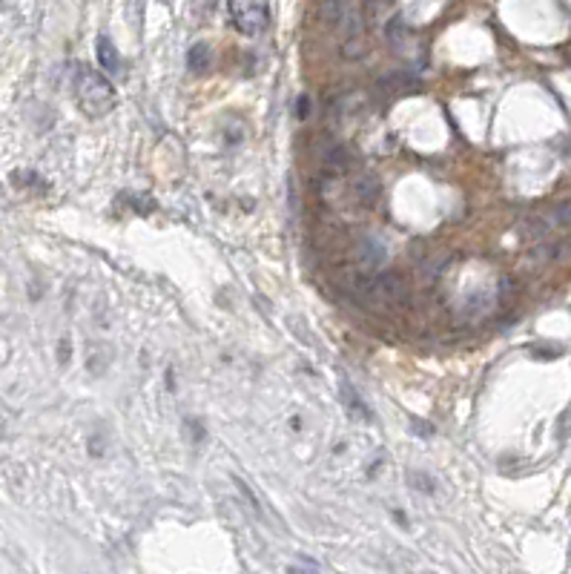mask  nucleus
Masks as SVG:
<instances>
[{
    "instance_id": "f257e3e1",
    "label": "nucleus",
    "mask_w": 571,
    "mask_h": 574,
    "mask_svg": "<svg viewBox=\"0 0 571 574\" xmlns=\"http://www.w3.org/2000/svg\"><path fill=\"white\" fill-rule=\"evenodd\" d=\"M75 98H78V107L89 118H104L115 107V86L101 72H95L92 67H78V72H75Z\"/></svg>"
},
{
    "instance_id": "f03ea898",
    "label": "nucleus",
    "mask_w": 571,
    "mask_h": 574,
    "mask_svg": "<svg viewBox=\"0 0 571 574\" xmlns=\"http://www.w3.org/2000/svg\"><path fill=\"white\" fill-rule=\"evenodd\" d=\"M362 296L371 301V305L390 310V308L408 305L411 287H408V282H405L399 273H376V276H371V279L365 282Z\"/></svg>"
},
{
    "instance_id": "7ed1b4c3",
    "label": "nucleus",
    "mask_w": 571,
    "mask_h": 574,
    "mask_svg": "<svg viewBox=\"0 0 571 574\" xmlns=\"http://www.w3.org/2000/svg\"><path fill=\"white\" fill-rule=\"evenodd\" d=\"M230 20L245 38H259L270 26V4L267 0H227Z\"/></svg>"
},
{
    "instance_id": "20e7f679",
    "label": "nucleus",
    "mask_w": 571,
    "mask_h": 574,
    "mask_svg": "<svg viewBox=\"0 0 571 574\" xmlns=\"http://www.w3.org/2000/svg\"><path fill=\"white\" fill-rule=\"evenodd\" d=\"M359 264H362L365 270H379L387 259V247H385V241L376 238V235H365L362 241H359Z\"/></svg>"
},
{
    "instance_id": "39448f33",
    "label": "nucleus",
    "mask_w": 571,
    "mask_h": 574,
    "mask_svg": "<svg viewBox=\"0 0 571 574\" xmlns=\"http://www.w3.org/2000/svg\"><path fill=\"white\" fill-rule=\"evenodd\" d=\"M379 178L373 175V172H362L356 178V184H353V198L362 204V207H371V204H376V198H379Z\"/></svg>"
},
{
    "instance_id": "423d86ee",
    "label": "nucleus",
    "mask_w": 571,
    "mask_h": 574,
    "mask_svg": "<svg viewBox=\"0 0 571 574\" xmlns=\"http://www.w3.org/2000/svg\"><path fill=\"white\" fill-rule=\"evenodd\" d=\"M342 402H345V408H348V414H350L353 419H362V422H371V419H373V416H371V408L362 402V397L356 394L353 385H350L348 379H342Z\"/></svg>"
},
{
    "instance_id": "0eeeda50",
    "label": "nucleus",
    "mask_w": 571,
    "mask_h": 574,
    "mask_svg": "<svg viewBox=\"0 0 571 574\" xmlns=\"http://www.w3.org/2000/svg\"><path fill=\"white\" fill-rule=\"evenodd\" d=\"M356 161H353V153L348 146H342V144H333L324 153V167L330 170V172H336V175H342V172H348L350 167H353Z\"/></svg>"
},
{
    "instance_id": "6e6552de",
    "label": "nucleus",
    "mask_w": 571,
    "mask_h": 574,
    "mask_svg": "<svg viewBox=\"0 0 571 574\" xmlns=\"http://www.w3.org/2000/svg\"><path fill=\"white\" fill-rule=\"evenodd\" d=\"M98 64H101V69H104L106 75L121 72V55H118L115 43H112L106 35L98 38Z\"/></svg>"
},
{
    "instance_id": "1a4fd4ad",
    "label": "nucleus",
    "mask_w": 571,
    "mask_h": 574,
    "mask_svg": "<svg viewBox=\"0 0 571 574\" xmlns=\"http://www.w3.org/2000/svg\"><path fill=\"white\" fill-rule=\"evenodd\" d=\"M209 64H213V52H209V46H207V43H195V46L190 49V55H187L190 72H207Z\"/></svg>"
},
{
    "instance_id": "9d476101",
    "label": "nucleus",
    "mask_w": 571,
    "mask_h": 574,
    "mask_svg": "<svg viewBox=\"0 0 571 574\" xmlns=\"http://www.w3.org/2000/svg\"><path fill=\"white\" fill-rule=\"evenodd\" d=\"M419 83L413 81V78H408V75H402V72H397V75H390V78H385V81H379V89L382 93H394V95H402V93H411V89H416Z\"/></svg>"
}]
</instances>
